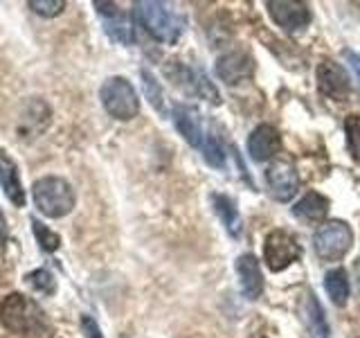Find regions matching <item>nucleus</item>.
I'll return each instance as SVG.
<instances>
[{"label":"nucleus","instance_id":"1","mask_svg":"<svg viewBox=\"0 0 360 338\" xmlns=\"http://www.w3.org/2000/svg\"><path fill=\"white\" fill-rule=\"evenodd\" d=\"M135 18L160 43H176L185 27V20L165 3H135Z\"/></svg>","mask_w":360,"mask_h":338},{"label":"nucleus","instance_id":"2","mask_svg":"<svg viewBox=\"0 0 360 338\" xmlns=\"http://www.w3.org/2000/svg\"><path fill=\"white\" fill-rule=\"evenodd\" d=\"M32 196L37 208L50 219H61L75 208V192L70 183L59 176H45L32 187Z\"/></svg>","mask_w":360,"mask_h":338},{"label":"nucleus","instance_id":"3","mask_svg":"<svg viewBox=\"0 0 360 338\" xmlns=\"http://www.w3.org/2000/svg\"><path fill=\"white\" fill-rule=\"evenodd\" d=\"M354 244V230L347 221H326L313 234V248L322 262H340Z\"/></svg>","mask_w":360,"mask_h":338},{"label":"nucleus","instance_id":"4","mask_svg":"<svg viewBox=\"0 0 360 338\" xmlns=\"http://www.w3.org/2000/svg\"><path fill=\"white\" fill-rule=\"evenodd\" d=\"M101 104L108 111V115L117 120H131L138 115L140 111V99L131 82H127L124 77H110L104 82L99 90Z\"/></svg>","mask_w":360,"mask_h":338},{"label":"nucleus","instance_id":"5","mask_svg":"<svg viewBox=\"0 0 360 338\" xmlns=\"http://www.w3.org/2000/svg\"><path fill=\"white\" fill-rule=\"evenodd\" d=\"M41 315L43 313L37 309V304L18 296V293H11L9 298H5L3 307H0V320H3L7 330L16 334L37 332L41 325Z\"/></svg>","mask_w":360,"mask_h":338},{"label":"nucleus","instance_id":"6","mask_svg":"<svg viewBox=\"0 0 360 338\" xmlns=\"http://www.w3.org/2000/svg\"><path fill=\"white\" fill-rule=\"evenodd\" d=\"M302 255V248L300 244L292 239V237L284 230H273L266 237V244H264V262L270 270H279L288 268L295 259H300Z\"/></svg>","mask_w":360,"mask_h":338},{"label":"nucleus","instance_id":"7","mask_svg":"<svg viewBox=\"0 0 360 338\" xmlns=\"http://www.w3.org/2000/svg\"><path fill=\"white\" fill-rule=\"evenodd\" d=\"M315 79H318V90L329 99L345 101L352 93V79L340 63L322 61L315 70Z\"/></svg>","mask_w":360,"mask_h":338},{"label":"nucleus","instance_id":"8","mask_svg":"<svg viewBox=\"0 0 360 338\" xmlns=\"http://www.w3.org/2000/svg\"><path fill=\"white\" fill-rule=\"evenodd\" d=\"M268 187L277 201H290L300 192V176L297 169L288 161H275L266 169Z\"/></svg>","mask_w":360,"mask_h":338},{"label":"nucleus","instance_id":"9","mask_svg":"<svg viewBox=\"0 0 360 338\" xmlns=\"http://www.w3.org/2000/svg\"><path fill=\"white\" fill-rule=\"evenodd\" d=\"M270 16L279 27L286 32H297L311 23V9L307 3H295V0H268L266 3Z\"/></svg>","mask_w":360,"mask_h":338},{"label":"nucleus","instance_id":"10","mask_svg":"<svg viewBox=\"0 0 360 338\" xmlns=\"http://www.w3.org/2000/svg\"><path fill=\"white\" fill-rule=\"evenodd\" d=\"M279 151H281V135L275 127H270V124L257 127L250 133V138H248V154H250V158L257 163L270 161V158H275Z\"/></svg>","mask_w":360,"mask_h":338},{"label":"nucleus","instance_id":"11","mask_svg":"<svg viewBox=\"0 0 360 338\" xmlns=\"http://www.w3.org/2000/svg\"><path fill=\"white\" fill-rule=\"evenodd\" d=\"M236 273L241 280V291L248 300H259L264 293V275H262V266H259L257 257L245 253L236 259Z\"/></svg>","mask_w":360,"mask_h":338},{"label":"nucleus","instance_id":"12","mask_svg":"<svg viewBox=\"0 0 360 338\" xmlns=\"http://www.w3.org/2000/svg\"><path fill=\"white\" fill-rule=\"evenodd\" d=\"M252 70H255L252 59L243 52H230V54L221 56L219 63H217L219 77L230 86H236V84L245 82V79H250Z\"/></svg>","mask_w":360,"mask_h":338},{"label":"nucleus","instance_id":"13","mask_svg":"<svg viewBox=\"0 0 360 338\" xmlns=\"http://www.w3.org/2000/svg\"><path fill=\"white\" fill-rule=\"evenodd\" d=\"M95 9L101 14V18H104L108 37H112L120 43H131L133 41V25H131V20L122 14L120 7L115 3H101V0H97Z\"/></svg>","mask_w":360,"mask_h":338},{"label":"nucleus","instance_id":"14","mask_svg":"<svg viewBox=\"0 0 360 338\" xmlns=\"http://www.w3.org/2000/svg\"><path fill=\"white\" fill-rule=\"evenodd\" d=\"M0 187H3L7 199L14 203L16 208L25 206V189H22V183H20L18 167L5 151H0Z\"/></svg>","mask_w":360,"mask_h":338},{"label":"nucleus","instance_id":"15","mask_svg":"<svg viewBox=\"0 0 360 338\" xmlns=\"http://www.w3.org/2000/svg\"><path fill=\"white\" fill-rule=\"evenodd\" d=\"M174 124L176 129L180 131V135L191 144V146H202V129H200V120H198V113L185 106V104H176L174 106Z\"/></svg>","mask_w":360,"mask_h":338},{"label":"nucleus","instance_id":"16","mask_svg":"<svg viewBox=\"0 0 360 338\" xmlns=\"http://www.w3.org/2000/svg\"><path fill=\"white\" fill-rule=\"evenodd\" d=\"M329 199L318 194V192H309V194H304L297 203L295 208H292V214H295L297 219H302L304 223H320L324 221V217L329 214Z\"/></svg>","mask_w":360,"mask_h":338},{"label":"nucleus","instance_id":"17","mask_svg":"<svg viewBox=\"0 0 360 338\" xmlns=\"http://www.w3.org/2000/svg\"><path fill=\"white\" fill-rule=\"evenodd\" d=\"M324 289H326V293H329V298L333 300V304H338V307H345L347 300H349V293H352L347 270H342V268L329 270L326 277H324Z\"/></svg>","mask_w":360,"mask_h":338},{"label":"nucleus","instance_id":"18","mask_svg":"<svg viewBox=\"0 0 360 338\" xmlns=\"http://www.w3.org/2000/svg\"><path fill=\"white\" fill-rule=\"evenodd\" d=\"M212 203H214V210L221 217V221L225 223V228L230 230V234L239 237L241 232V217H239V210H236L234 201L223 196V194H214L212 196Z\"/></svg>","mask_w":360,"mask_h":338},{"label":"nucleus","instance_id":"19","mask_svg":"<svg viewBox=\"0 0 360 338\" xmlns=\"http://www.w3.org/2000/svg\"><path fill=\"white\" fill-rule=\"evenodd\" d=\"M345 135L349 154L356 163H360V115H349L345 120Z\"/></svg>","mask_w":360,"mask_h":338},{"label":"nucleus","instance_id":"20","mask_svg":"<svg viewBox=\"0 0 360 338\" xmlns=\"http://www.w3.org/2000/svg\"><path fill=\"white\" fill-rule=\"evenodd\" d=\"M32 228H34V234H37V239H39V244H41L43 251L52 253V251H56V248H59V244H61L59 234H54V232L48 228V225H43L39 219H32Z\"/></svg>","mask_w":360,"mask_h":338},{"label":"nucleus","instance_id":"21","mask_svg":"<svg viewBox=\"0 0 360 338\" xmlns=\"http://www.w3.org/2000/svg\"><path fill=\"white\" fill-rule=\"evenodd\" d=\"M30 9L34 14L45 16V18H52V16H59L61 11L65 9V0H30Z\"/></svg>","mask_w":360,"mask_h":338},{"label":"nucleus","instance_id":"22","mask_svg":"<svg viewBox=\"0 0 360 338\" xmlns=\"http://www.w3.org/2000/svg\"><path fill=\"white\" fill-rule=\"evenodd\" d=\"M309 315H311V320H313L315 336H318V338H329V325H326V320H324L320 302L315 300L313 296H309Z\"/></svg>","mask_w":360,"mask_h":338},{"label":"nucleus","instance_id":"23","mask_svg":"<svg viewBox=\"0 0 360 338\" xmlns=\"http://www.w3.org/2000/svg\"><path fill=\"white\" fill-rule=\"evenodd\" d=\"M30 284L37 289V291H41V293H54V289H56V282H54V277H52V273L50 270H45V268H39V270H32V273L25 277Z\"/></svg>","mask_w":360,"mask_h":338},{"label":"nucleus","instance_id":"24","mask_svg":"<svg viewBox=\"0 0 360 338\" xmlns=\"http://www.w3.org/2000/svg\"><path fill=\"white\" fill-rule=\"evenodd\" d=\"M202 156H205V161L212 167L225 165V154L221 149V144L217 142V138H212V135H205V140H202Z\"/></svg>","mask_w":360,"mask_h":338},{"label":"nucleus","instance_id":"25","mask_svg":"<svg viewBox=\"0 0 360 338\" xmlns=\"http://www.w3.org/2000/svg\"><path fill=\"white\" fill-rule=\"evenodd\" d=\"M142 79H144V90H146V95H149L151 104L158 111H162V90H160V86H158V82L146 70L142 73Z\"/></svg>","mask_w":360,"mask_h":338},{"label":"nucleus","instance_id":"26","mask_svg":"<svg viewBox=\"0 0 360 338\" xmlns=\"http://www.w3.org/2000/svg\"><path fill=\"white\" fill-rule=\"evenodd\" d=\"M82 332H84V338H104V334H101L99 325L90 318V315H84L82 318Z\"/></svg>","mask_w":360,"mask_h":338},{"label":"nucleus","instance_id":"27","mask_svg":"<svg viewBox=\"0 0 360 338\" xmlns=\"http://www.w3.org/2000/svg\"><path fill=\"white\" fill-rule=\"evenodd\" d=\"M345 56L349 59V63H352V70H354V75L358 79V86H360V56L354 54L352 50H345Z\"/></svg>","mask_w":360,"mask_h":338},{"label":"nucleus","instance_id":"28","mask_svg":"<svg viewBox=\"0 0 360 338\" xmlns=\"http://www.w3.org/2000/svg\"><path fill=\"white\" fill-rule=\"evenodd\" d=\"M7 244V221H5V214L0 210V248Z\"/></svg>","mask_w":360,"mask_h":338}]
</instances>
